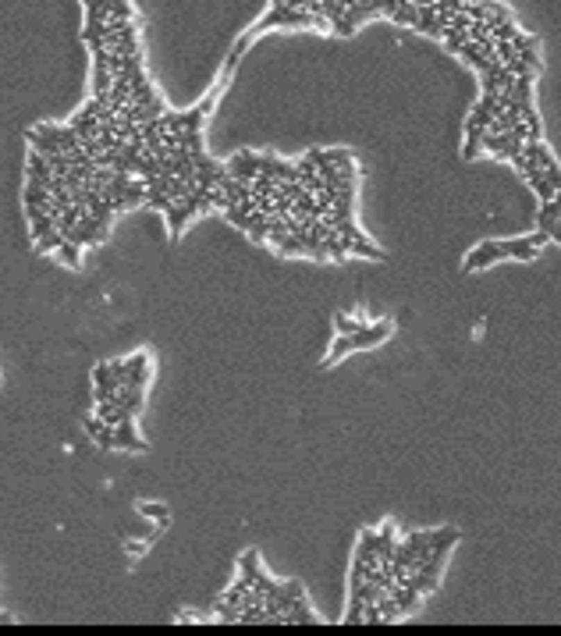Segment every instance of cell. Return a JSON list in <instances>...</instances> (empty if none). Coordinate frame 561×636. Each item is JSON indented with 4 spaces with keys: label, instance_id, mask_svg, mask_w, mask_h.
Returning a JSON list of instances; mask_svg holds the SVG:
<instances>
[{
    "label": "cell",
    "instance_id": "20",
    "mask_svg": "<svg viewBox=\"0 0 561 636\" xmlns=\"http://www.w3.org/2000/svg\"><path fill=\"white\" fill-rule=\"evenodd\" d=\"M469 4H476V0H469Z\"/></svg>",
    "mask_w": 561,
    "mask_h": 636
},
{
    "label": "cell",
    "instance_id": "10",
    "mask_svg": "<svg viewBox=\"0 0 561 636\" xmlns=\"http://www.w3.org/2000/svg\"><path fill=\"white\" fill-rule=\"evenodd\" d=\"M561 217V203H558V196L554 199H547V203H540V214H537V228L540 231H551V224Z\"/></svg>",
    "mask_w": 561,
    "mask_h": 636
},
{
    "label": "cell",
    "instance_id": "4",
    "mask_svg": "<svg viewBox=\"0 0 561 636\" xmlns=\"http://www.w3.org/2000/svg\"><path fill=\"white\" fill-rule=\"evenodd\" d=\"M260 164H263V153H253V149H242V153H235L228 160V174L235 181H249L253 185V178L260 174Z\"/></svg>",
    "mask_w": 561,
    "mask_h": 636
},
{
    "label": "cell",
    "instance_id": "2",
    "mask_svg": "<svg viewBox=\"0 0 561 636\" xmlns=\"http://www.w3.org/2000/svg\"><path fill=\"white\" fill-rule=\"evenodd\" d=\"M497 260H508L501 242H480V246H476V249H469V256L462 260V270H465V274H476V270L494 267Z\"/></svg>",
    "mask_w": 561,
    "mask_h": 636
},
{
    "label": "cell",
    "instance_id": "17",
    "mask_svg": "<svg viewBox=\"0 0 561 636\" xmlns=\"http://www.w3.org/2000/svg\"><path fill=\"white\" fill-rule=\"evenodd\" d=\"M110 377H114L117 387H121L124 380H128V362H124V359H110Z\"/></svg>",
    "mask_w": 561,
    "mask_h": 636
},
{
    "label": "cell",
    "instance_id": "18",
    "mask_svg": "<svg viewBox=\"0 0 561 636\" xmlns=\"http://www.w3.org/2000/svg\"><path fill=\"white\" fill-rule=\"evenodd\" d=\"M547 235H551V242H558V246H561V217L551 224V231H547Z\"/></svg>",
    "mask_w": 561,
    "mask_h": 636
},
{
    "label": "cell",
    "instance_id": "12",
    "mask_svg": "<svg viewBox=\"0 0 561 636\" xmlns=\"http://www.w3.org/2000/svg\"><path fill=\"white\" fill-rule=\"evenodd\" d=\"M139 516H149V519H157L160 526H157V533L167 526V505H160V501H139Z\"/></svg>",
    "mask_w": 561,
    "mask_h": 636
},
{
    "label": "cell",
    "instance_id": "14",
    "mask_svg": "<svg viewBox=\"0 0 561 636\" xmlns=\"http://www.w3.org/2000/svg\"><path fill=\"white\" fill-rule=\"evenodd\" d=\"M60 242H65V235H60V231L53 228L50 235H43V238L36 242L33 249H36V256H47V253H57V249H60Z\"/></svg>",
    "mask_w": 561,
    "mask_h": 636
},
{
    "label": "cell",
    "instance_id": "8",
    "mask_svg": "<svg viewBox=\"0 0 561 636\" xmlns=\"http://www.w3.org/2000/svg\"><path fill=\"white\" fill-rule=\"evenodd\" d=\"M349 256H366V260H387V253L377 246V242H369L366 235H355V238H349Z\"/></svg>",
    "mask_w": 561,
    "mask_h": 636
},
{
    "label": "cell",
    "instance_id": "7",
    "mask_svg": "<svg viewBox=\"0 0 561 636\" xmlns=\"http://www.w3.org/2000/svg\"><path fill=\"white\" fill-rule=\"evenodd\" d=\"M85 434H89L92 441H97L103 451H110V448H114V427H107V423H103L97 412L85 416Z\"/></svg>",
    "mask_w": 561,
    "mask_h": 636
},
{
    "label": "cell",
    "instance_id": "3",
    "mask_svg": "<svg viewBox=\"0 0 561 636\" xmlns=\"http://www.w3.org/2000/svg\"><path fill=\"white\" fill-rule=\"evenodd\" d=\"M547 242H551L547 231H533L522 238H505L501 246H505V256H512V260H537L540 246H547Z\"/></svg>",
    "mask_w": 561,
    "mask_h": 636
},
{
    "label": "cell",
    "instance_id": "5",
    "mask_svg": "<svg viewBox=\"0 0 561 636\" xmlns=\"http://www.w3.org/2000/svg\"><path fill=\"white\" fill-rule=\"evenodd\" d=\"M114 448H124V451H146V441L135 434V419H121L114 427Z\"/></svg>",
    "mask_w": 561,
    "mask_h": 636
},
{
    "label": "cell",
    "instance_id": "15",
    "mask_svg": "<svg viewBox=\"0 0 561 636\" xmlns=\"http://www.w3.org/2000/svg\"><path fill=\"white\" fill-rule=\"evenodd\" d=\"M334 327H337V335H355L359 327H366V320H355V317L337 313V317H334Z\"/></svg>",
    "mask_w": 561,
    "mask_h": 636
},
{
    "label": "cell",
    "instance_id": "1",
    "mask_svg": "<svg viewBox=\"0 0 561 636\" xmlns=\"http://www.w3.org/2000/svg\"><path fill=\"white\" fill-rule=\"evenodd\" d=\"M391 330H394V324H391V320H377V324H366V327H359L355 335H337V342L330 345V352H327V359H324V370H330L334 362H337V359H345L349 352L373 349V345L387 342V338H391Z\"/></svg>",
    "mask_w": 561,
    "mask_h": 636
},
{
    "label": "cell",
    "instance_id": "16",
    "mask_svg": "<svg viewBox=\"0 0 561 636\" xmlns=\"http://www.w3.org/2000/svg\"><path fill=\"white\" fill-rule=\"evenodd\" d=\"M57 253H60V260H65L68 267H82V256H78L82 249L75 246V242H68V238H65V242H60V249H57Z\"/></svg>",
    "mask_w": 561,
    "mask_h": 636
},
{
    "label": "cell",
    "instance_id": "9",
    "mask_svg": "<svg viewBox=\"0 0 561 636\" xmlns=\"http://www.w3.org/2000/svg\"><path fill=\"white\" fill-rule=\"evenodd\" d=\"M384 18H391L394 25H409V28H412V25H416V18H419V8L412 4V0H405V4L391 8V11L384 15Z\"/></svg>",
    "mask_w": 561,
    "mask_h": 636
},
{
    "label": "cell",
    "instance_id": "11",
    "mask_svg": "<svg viewBox=\"0 0 561 636\" xmlns=\"http://www.w3.org/2000/svg\"><path fill=\"white\" fill-rule=\"evenodd\" d=\"M97 416L107 423V427H117L121 419H135V416H128V412H124L121 405H110V402H97Z\"/></svg>",
    "mask_w": 561,
    "mask_h": 636
},
{
    "label": "cell",
    "instance_id": "13",
    "mask_svg": "<svg viewBox=\"0 0 561 636\" xmlns=\"http://www.w3.org/2000/svg\"><path fill=\"white\" fill-rule=\"evenodd\" d=\"M57 224H53V217L50 214H36V217H28V235H33V242H40L43 235H50Z\"/></svg>",
    "mask_w": 561,
    "mask_h": 636
},
{
    "label": "cell",
    "instance_id": "19",
    "mask_svg": "<svg viewBox=\"0 0 561 636\" xmlns=\"http://www.w3.org/2000/svg\"><path fill=\"white\" fill-rule=\"evenodd\" d=\"M124 548H128V555H142V551H146V544H124Z\"/></svg>",
    "mask_w": 561,
    "mask_h": 636
},
{
    "label": "cell",
    "instance_id": "6",
    "mask_svg": "<svg viewBox=\"0 0 561 636\" xmlns=\"http://www.w3.org/2000/svg\"><path fill=\"white\" fill-rule=\"evenodd\" d=\"M124 362H128V380H124V384H128V387H146L149 384V352L139 349L135 355H128Z\"/></svg>",
    "mask_w": 561,
    "mask_h": 636
}]
</instances>
